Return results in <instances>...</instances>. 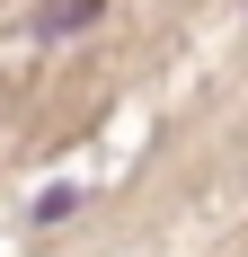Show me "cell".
Listing matches in <instances>:
<instances>
[{
    "label": "cell",
    "mask_w": 248,
    "mask_h": 257,
    "mask_svg": "<svg viewBox=\"0 0 248 257\" xmlns=\"http://www.w3.org/2000/svg\"><path fill=\"white\" fill-rule=\"evenodd\" d=\"M106 18V0H45V9H36V36H80V27H98Z\"/></svg>",
    "instance_id": "cell-1"
},
{
    "label": "cell",
    "mask_w": 248,
    "mask_h": 257,
    "mask_svg": "<svg viewBox=\"0 0 248 257\" xmlns=\"http://www.w3.org/2000/svg\"><path fill=\"white\" fill-rule=\"evenodd\" d=\"M71 204H80V186H53V195H36V222H62Z\"/></svg>",
    "instance_id": "cell-2"
}]
</instances>
